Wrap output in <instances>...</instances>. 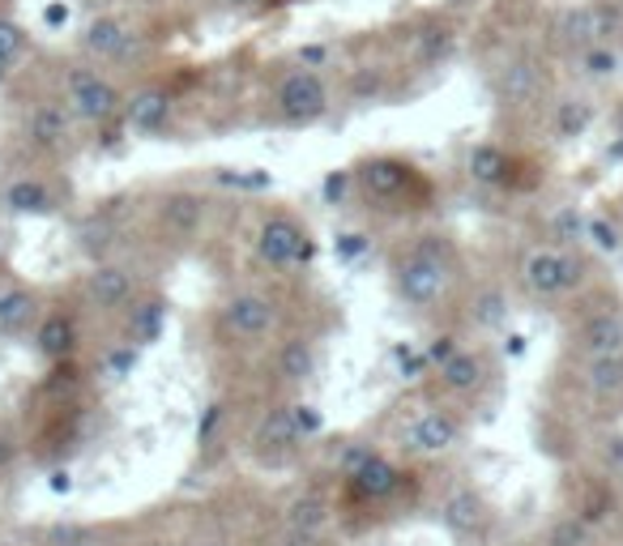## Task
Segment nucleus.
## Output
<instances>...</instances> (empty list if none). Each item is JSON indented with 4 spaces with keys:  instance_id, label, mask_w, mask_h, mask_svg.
<instances>
[{
    "instance_id": "nucleus-34",
    "label": "nucleus",
    "mask_w": 623,
    "mask_h": 546,
    "mask_svg": "<svg viewBox=\"0 0 623 546\" xmlns=\"http://www.w3.org/2000/svg\"><path fill=\"white\" fill-rule=\"evenodd\" d=\"M585 240L594 244L598 252H620L623 248V231L611 222V218H585Z\"/></svg>"
},
{
    "instance_id": "nucleus-40",
    "label": "nucleus",
    "mask_w": 623,
    "mask_h": 546,
    "mask_svg": "<svg viewBox=\"0 0 623 546\" xmlns=\"http://www.w3.org/2000/svg\"><path fill=\"white\" fill-rule=\"evenodd\" d=\"M598 461H602V470H607V474L623 478V432L607 436V440L598 445Z\"/></svg>"
},
{
    "instance_id": "nucleus-50",
    "label": "nucleus",
    "mask_w": 623,
    "mask_h": 546,
    "mask_svg": "<svg viewBox=\"0 0 623 546\" xmlns=\"http://www.w3.org/2000/svg\"><path fill=\"white\" fill-rule=\"evenodd\" d=\"M0 252H4V231H0Z\"/></svg>"
},
{
    "instance_id": "nucleus-49",
    "label": "nucleus",
    "mask_w": 623,
    "mask_h": 546,
    "mask_svg": "<svg viewBox=\"0 0 623 546\" xmlns=\"http://www.w3.org/2000/svg\"><path fill=\"white\" fill-rule=\"evenodd\" d=\"M227 9H248V4H257V0H222Z\"/></svg>"
},
{
    "instance_id": "nucleus-10",
    "label": "nucleus",
    "mask_w": 623,
    "mask_h": 546,
    "mask_svg": "<svg viewBox=\"0 0 623 546\" xmlns=\"http://www.w3.org/2000/svg\"><path fill=\"white\" fill-rule=\"evenodd\" d=\"M82 299L107 316L129 312V303L137 299V274L129 265H115V260H95L90 274L82 278Z\"/></svg>"
},
{
    "instance_id": "nucleus-15",
    "label": "nucleus",
    "mask_w": 623,
    "mask_h": 546,
    "mask_svg": "<svg viewBox=\"0 0 623 546\" xmlns=\"http://www.w3.org/2000/svg\"><path fill=\"white\" fill-rule=\"evenodd\" d=\"M73 111H69V102L64 99H44L35 102L30 111H26V142L30 149H39V154H56V149L69 146V137H73Z\"/></svg>"
},
{
    "instance_id": "nucleus-16",
    "label": "nucleus",
    "mask_w": 623,
    "mask_h": 546,
    "mask_svg": "<svg viewBox=\"0 0 623 546\" xmlns=\"http://www.w3.org/2000/svg\"><path fill=\"white\" fill-rule=\"evenodd\" d=\"M30 342H35V354H39L44 363H69V359H77V347H82L77 316L64 312V307L44 312L39 325H35V333H30Z\"/></svg>"
},
{
    "instance_id": "nucleus-38",
    "label": "nucleus",
    "mask_w": 623,
    "mask_h": 546,
    "mask_svg": "<svg viewBox=\"0 0 623 546\" xmlns=\"http://www.w3.org/2000/svg\"><path fill=\"white\" fill-rule=\"evenodd\" d=\"M291 414H295V427H300L304 440H316L325 432V414L312 401H291Z\"/></svg>"
},
{
    "instance_id": "nucleus-42",
    "label": "nucleus",
    "mask_w": 623,
    "mask_h": 546,
    "mask_svg": "<svg viewBox=\"0 0 623 546\" xmlns=\"http://www.w3.org/2000/svg\"><path fill=\"white\" fill-rule=\"evenodd\" d=\"M333 252H338L342 260H355V256H364V252H367V235H359V231H346V235H338Z\"/></svg>"
},
{
    "instance_id": "nucleus-31",
    "label": "nucleus",
    "mask_w": 623,
    "mask_h": 546,
    "mask_svg": "<svg viewBox=\"0 0 623 546\" xmlns=\"http://www.w3.org/2000/svg\"><path fill=\"white\" fill-rule=\"evenodd\" d=\"M615 508H620V499L611 496L607 487H594L589 496L581 499V508H576V517H581L585 525H594V530H598V525H607V521L615 517Z\"/></svg>"
},
{
    "instance_id": "nucleus-37",
    "label": "nucleus",
    "mask_w": 623,
    "mask_h": 546,
    "mask_svg": "<svg viewBox=\"0 0 623 546\" xmlns=\"http://www.w3.org/2000/svg\"><path fill=\"white\" fill-rule=\"evenodd\" d=\"M0 51L17 64V60L30 51V35H26V26H17L13 17H0Z\"/></svg>"
},
{
    "instance_id": "nucleus-12",
    "label": "nucleus",
    "mask_w": 623,
    "mask_h": 546,
    "mask_svg": "<svg viewBox=\"0 0 623 546\" xmlns=\"http://www.w3.org/2000/svg\"><path fill=\"white\" fill-rule=\"evenodd\" d=\"M209 214V201L197 189H167L155 205V222L171 240H193Z\"/></svg>"
},
{
    "instance_id": "nucleus-9",
    "label": "nucleus",
    "mask_w": 623,
    "mask_h": 546,
    "mask_svg": "<svg viewBox=\"0 0 623 546\" xmlns=\"http://www.w3.org/2000/svg\"><path fill=\"white\" fill-rule=\"evenodd\" d=\"M466 436V418L449 405H427L423 414L411 418V427L402 432V448L411 457H444L462 445Z\"/></svg>"
},
{
    "instance_id": "nucleus-48",
    "label": "nucleus",
    "mask_w": 623,
    "mask_h": 546,
    "mask_svg": "<svg viewBox=\"0 0 623 546\" xmlns=\"http://www.w3.org/2000/svg\"><path fill=\"white\" fill-rule=\"evenodd\" d=\"M13 69H17V64H13V60H9L4 51H0V86H9V77H13Z\"/></svg>"
},
{
    "instance_id": "nucleus-2",
    "label": "nucleus",
    "mask_w": 623,
    "mask_h": 546,
    "mask_svg": "<svg viewBox=\"0 0 623 546\" xmlns=\"http://www.w3.org/2000/svg\"><path fill=\"white\" fill-rule=\"evenodd\" d=\"M355 193L376 214H415V209H427V201H431V180L411 158L376 154L355 167Z\"/></svg>"
},
{
    "instance_id": "nucleus-13",
    "label": "nucleus",
    "mask_w": 623,
    "mask_h": 546,
    "mask_svg": "<svg viewBox=\"0 0 623 546\" xmlns=\"http://www.w3.org/2000/svg\"><path fill=\"white\" fill-rule=\"evenodd\" d=\"M572 350L576 359L594 354H623V307H594L576 320L572 329Z\"/></svg>"
},
{
    "instance_id": "nucleus-5",
    "label": "nucleus",
    "mask_w": 623,
    "mask_h": 546,
    "mask_svg": "<svg viewBox=\"0 0 623 546\" xmlns=\"http://www.w3.org/2000/svg\"><path fill=\"white\" fill-rule=\"evenodd\" d=\"M282 329V303L265 291H235L218 303V333L231 342H265Z\"/></svg>"
},
{
    "instance_id": "nucleus-26",
    "label": "nucleus",
    "mask_w": 623,
    "mask_h": 546,
    "mask_svg": "<svg viewBox=\"0 0 623 546\" xmlns=\"http://www.w3.org/2000/svg\"><path fill=\"white\" fill-rule=\"evenodd\" d=\"M496 90H500V99L509 102V107L534 102L542 95V69H538V60H529V56L509 60V64L500 69V77H496Z\"/></svg>"
},
{
    "instance_id": "nucleus-28",
    "label": "nucleus",
    "mask_w": 623,
    "mask_h": 546,
    "mask_svg": "<svg viewBox=\"0 0 623 546\" xmlns=\"http://www.w3.org/2000/svg\"><path fill=\"white\" fill-rule=\"evenodd\" d=\"M466 316L474 329H504V320H509V295L500 287H478L469 295Z\"/></svg>"
},
{
    "instance_id": "nucleus-51",
    "label": "nucleus",
    "mask_w": 623,
    "mask_h": 546,
    "mask_svg": "<svg viewBox=\"0 0 623 546\" xmlns=\"http://www.w3.org/2000/svg\"><path fill=\"white\" fill-rule=\"evenodd\" d=\"M449 4H469V0H449Z\"/></svg>"
},
{
    "instance_id": "nucleus-3",
    "label": "nucleus",
    "mask_w": 623,
    "mask_h": 546,
    "mask_svg": "<svg viewBox=\"0 0 623 546\" xmlns=\"http://www.w3.org/2000/svg\"><path fill=\"white\" fill-rule=\"evenodd\" d=\"M517 278H521V291L529 299H538V303H560V299H572L585 287L589 265L572 248L547 244V248H529L521 256Z\"/></svg>"
},
{
    "instance_id": "nucleus-8",
    "label": "nucleus",
    "mask_w": 623,
    "mask_h": 546,
    "mask_svg": "<svg viewBox=\"0 0 623 546\" xmlns=\"http://www.w3.org/2000/svg\"><path fill=\"white\" fill-rule=\"evenodd\" d=\"M406 478H411V474L376 448L351 474H342V492H346L351 503H359V508H384V503H393V499L402 496Z\"/></svg>"
},
{
    "instance_id": "nucleus-22",
    "label": "nucleus",
    "mask_w": 623,
    "mask_h": 546,
    "mask_svg": "<svg viewBox=\"0 0 623 546\" xmlns=\"http://www.w3.org/2000/svg\"><path fill=\"white\" fill-rule=\"evenodd\" d=\"M171 111H175V99H171L167 86H142V90H133L124 99V116L120 120L133 133H162L171 124Z\"/></svg>"
},
{
    "instance_id": "nucleus-45",
    "label": "nucleus",
    "mask_w": 623,
    "mask_h": 546,
    "mask_svg": "<svg viewBox=\"0 0 623 546\" xmlns=\"http://www.w3.org/2000/svg\"><path fill=\"white\" fill-rule=\"evenodd\" d=\"M325 60H329V48H304L300 51V64H304V69H320Z\"/></svg>"
},
{
    "instance_id": "nucleus-19",
    "label": "nucleus",
    "mask_w": 623,
    "mask_h": 546,
    "mask_svg": "<svg viewBox=\"0 0 623 546\" xmlns=\"http://www.w3.org/2000/svg\"><path fill=\"white\" fill-rule=\"evenodd\" d=\"M137 44V31L129 26V17L120 13H99L86 31H82V51L90 60H124Z\"/></svg>"
},
{
    "instance_id": "nucleus-36",
    "label": "nucleus",
    "mask_w": 623,
    "mask_h": 546,
    "mask_svg": "<svg viewBox=\"0 0 623 546\" xmlns=\"http://www.w3.org/2000/svg\"><path fill=\"white\" fill-rule=\"evenodd\" d=\"M449 51H453V31L431 26V31L418 35V60H423V64H436V60H444Z\"/></svg>"
},
{
    "instance_id": "nucleus-23",
    "label": "nucleus",
    "mask_w": 623,
    "mask_h": 546,
    "mask_svg": "<svg viewBox=\"0 0 623 546\" xmlns=\"http://www.w3.org/2000/svg\"><path fill=\"white\" fill-rule=\"evenodd\" d=\"M466 175L482 189H513L517 184V158L496 142H478L466 154Z\"/></svg>"
},
{
    "instance_id": "nucleus-32",
    "label": "nucleus",
    "mask_w": 623,
    "mask_h": 546,
    "mask_svg": "<svg viewBox=\"0 0 623 546\" xmlns=\"http://www.w3.org/2000/svg\"><path fill=\"white\" fill-rule=\"evenodd\" d=\"M589 120H594V107H589V102L564 99L560 102V111H555V133H560V137H581Z\"/></svg>"
},
{
    "instance_id": "nucleus-46",
    "label": "nucleus",
    "mask_w": 623,
    "mask_h": 546,
    "mask_svg": "<svg viewBox=\"0 0 623 546\" xmlns=\"http://www.w3.org/2000/svg\"><path fill=\"white\" fill-rule=\"evenodd\" d=\"M44 22H48V26H69V4H48V9H44Z\"/></svg>"
},
{
    "instance_id": "nucleus-25",
    "label": "nucleus",
    "mask_w": 623,
    "mask_h": 546,
    "mask_svg": "<svg viewBox=\"0 0 623 546\" xmlns=\"http://www.w3.org/2000/svg\"><path fill=\"white\" fill-rule=\"evenodd\" d=\"M316 367H320V354H316V342L312 338H286V342H278L273 350V376L282 380V385H308L312 376H316Z\"/></svg>"
},
{
    "instance_id": "nucleus-29",
    "label": "nucleus",
    "mask_w": 623,
    "mask_h": 546,
    "mask_svg": "<svg viewBox=\"0 0 623 546\" xmlns=\"http://www.w3.org/2000/svg\"><path fill=\"white\" fill-rule=\"evenodd\" d=\"M623 64L620 48H611V44H594V48H585L576 56V69H581V77H589V82H607V77H615Z\"/></svg>"
},
{
    "instance_id": "nucleus-4",
    "label": "nucleus",
    "mask_w": 623,
    "mask_h": 546,
    "mask_svg": "<svg viewBox=\"0 0 623 546\" xmlns=\"http://www.w3.org/2000/svg\"><path fill=\"white\" fill-rule=\"evenodd\" d=\"M316 256L312 231L291 214V209H269L257 227V260L269 265L273 274H295L308 269Z\"/></svg>"
},
{
    "instance_id": "nucleus-6",
    "label": "nucleus",
    "mask_w": 623,
    "mask_h": 546,
    "mask_svg": "<svg viewBox=\"0 0 623 546\" xmlns=\"http://www.w3.org/2000/svg\"><path fill=\"white\" fill-rule=\"evenodd\" d=\"M273 111L282 124H295V129H308L320 124L329 111H333V95H329V82L316 73V69H291L278 77L273 86Z\"/></svg>"
},
{
    "instance_id": "nucleus-7",
    "label": "nucleus",
    "mask_w": 623,
    "mask_h": 546,
    "mask_svg": "<svg viewBox=\"0 0 623 546\" xmlns=\"http://www.w3.org/2000/svg\"><path fill=\"white\" fill-rule=\"evenodd\" d=\"M64 102H69V111L82 120V124H111V120H120L124 116V95H120V86L99 73V69H69L64 73Z\"/></svg>"
},
{
    "instance_id": "nucleus-47",
    "label": "nucleus",
    "mask_w": 623,
    "mask_h": 546,
    "mask_svg": "<svg viewBox=\"0 0 623 546\" xmlns=\"http://www.w3.org/2000/svg\"><path fill=\"white\" fill-rule=\"evenodd\" d=\"M611 158H623V107L615 116V142H611Z\"/></svg>"
},
{
    "instance_id": "nucleus-21",
    "label": "nucleus",
    "mask_w": 623,
    "mask_h": 546,
    "mask_svg": "<svg viewBox=\"0 0 623 546\" xmlns=\"http://www.w3.org/2000/svg\"><path fill=\"white\" fill-rule=\"evenodd\" d=\"M44 307H39V291L26 282H4L0 287V338H22L35 333Z\"/></svg>"
},
{
    "instance_id": "nucleus-17",
    "label": "nucleus",
    "mask_w": 623,
    "mask_h": 546,
    "mask_svg": "<svg viewBox=\"0 0 623 546\" xmlns=\"http://www.w3.org/2000/svg\"><path fill=\"white\" fill-rule=\"evenodd\" d=\"M487 380H491V359H487L482 350L462 347L449 363L436 367V385H440V393H449V398H474V393L487 389Z\"/></svg>"
},
{
    "instance_id": "nucleus-43",
    "label": "nucleus",
    "mask_w": 623,
    "mask_h": 546,
    "mask_svg": "<svg viewBox=\"0 0 623 546\" xmlns=\"http://www.w3.org/2000/svg\"><path fill=\"white\" fill-rule=\"evenodd\" d=\"M107 367H111V376H129V372L137 367V347H129V342H124L120 350H111Z\"/></svg>"
},
{
    "instance_id": "nucleus-20",
    "label": "nucleus",
    "mask_w": 623,
    "mask_h": 546,
    "mask_svg": "<svg viewBox=\"0 0 623 546\" xmlns=\"http://www.w3.org/2000/svg\"><path fill=\"white\" fill-rule=\"evenodd\" d=\"M167 312H171L167 295H158V291L137 295L129 303V312H124V342L137 350L155 347L158 338H162V329H167Z\"/></svg>"
},
{
    "instance_id": "nucleus-27",
    "label": "nucleus",
    "mask_w": 623,
    "mask_h": 546,
    "mask_svg": "<svg viewBox=\"0 0 623 546\" xmlns=\"http://www.w3.org/2000/svg\"><path fill=\"white\" fill-rule=\"evenodd\" d=\"M329 499L320 496V492H304V496H295L286 508H282V521H286V530H295V534H325V525H329Z\"/></svg>"
},
{
    "instance_id": "nucleus-11",
    "label": "nucleus",
    "mask_w": 623,
    "mask_h": 546,
    "mask_svg": "<svg viewBox=\"0 0 623 546\" xmlns=\"http://www.w3.org/2000/svg\"><path fill=\"white\" fill-rule=\"evenodd\" d=\"M300 445H308V440L300 436L291 405H269L260 414L257 432H253V452H257L265 465H286L300 452Z\"/></svg>"
},
{
    "instance_id": "nucleus-30",
    "label": "nucleus",
    "mask_w": 623,
    "mask_h": 546,
    "mask_svg": "<svg viewBox=\"0 0 623 546\" xmlns=\"http://www.w3.org/2000/svg\"><path fill=\"white\" fill-rule=\"evenodd\" d=\"M542 546H594V525H585L576 512L569 517H555L551 525H547V538Z\"/></svg>"
},
{
    "instance_id": "nucleus-41",
    "label": "nucleus",
    "mask_w": 623,
    "mask_h": 546,
    "mask_svg": "<svg viewBox=\"0 0 623 546\" xmlns=\"http://www.w3.org/2000/svg\"><path fill=\"white\" fill-rule=\"evenodd\" d=\"M218 180H222V184H231V189H265V184H269V175H265V171H231V167H222V171H218Z\"/></svg>"
},
{
    "instance_id": "nucleus-18",
    "label": "nucleus",
    "mask_w": 623,
    "mask_h": 546,
    "mask_svg": "<svg viewBox=\"0 0 623 546\" xmlns=\"http://www.w3.org/2000/svg\"><path fill=\"white\" fill-rule=\"evenodd\" d=\"M0 205L9 214H22V218H52L60 214V197L44 175H13L4 189H0Z\"/></svg>"
},
{
    "instance_id": "nucleus-35",
    "label": "nucleus",
    "mask_w": 623,
    "mask_h": 546,
    "mask_svg": "<svg viewBox=\"0 0 623 546\" xmlns=\"http://www.w3.org/2000/svg\"><path fill=\"white\" fill-rule=\"evenodd\" d=\"M355 193V167H342V171H329L325 180H320V197L325 205H346V197Z\"/></svg>"
},
{
    "instance_id": "nucleus-24",
    "label": "nucleus",
    "mask_w": 623,
    "mask_h": 546,
    "mask_svg": "<svg viewBox=\"0 0 623 546\" xmlns=\"http://www.w3.org/2000/svg\"><path fill=\"white\" fill-rule=\"evenodd\" d=\"M576 385H581L585 398H594V401L623 398V354L576 359Z\"/></svg>"
},
{
    "instance_id": "nucleus-33",
    "label": "nucleus",
    "mask_w": 623,
    "mask_h": 546,
    "mask_svg": "<svg viewBox=\"0 0 623 546\" xmlns=\"http://www.w3.org/2000/svg\"><path fill=\"white\" fill-rule=\"evenodd\" d=\"M222 427H227V401L222 398L206 401V410H201V418H197V445L213 448V440L222 436Z\"/></svg>"
},
{
    "instance_id": "nucleus-14",
    "label": "nucleus",
    "mask_w": 623,
    "mask_h": 546,
    "mask_svg": "<svg viewBox=\"0 0 623 546\" xmlns=\"http://www.w3.org/2000/svg\"><path fill=\"white\" fill-rule=\"evenodd\" d=\"M440 525L462 543H478L491 530V503L474 487H453L440 503Z\"/></svg>"
},
{
    "instance_id": "nucleus-1",
    "label": "nucleus",
    "mask_w": 623,
    "mask_h": 546,
    "mask_svg": "<svg viewBox=\"0 0 623 546\" xmlns=\"http://www.w3.org/2000/svg\"><path fill=\"white\" fill-rule=\"evenodd\" d=\"M457 269H462L457 244L449 235H440V231H423L406 248L393 252L389 282H393L398 303L423 316V312H436L449 299L453 282H457Z\"/></svg>"
},
{
    "instance_id": "nucleus-44",
    "label": "nucleus",
    "mask_w": 623,
    "mask_h": 546,
    "mask_svg": "<svg viewBox=\"0 0 623 546\" xmlns=\"http://www.w3.org/2000/svg\"><path fill=\"white\" fill-rule=\"evenodd\" d=\"M13 465H17V436L0 423V478H4Z\"/></svg>"
},
{
    "instance_id": "nucleus-39",
    "label": "nucleus",
    "mask_w": 623,
    "mask_h": 546,
    "mask_svg": "<svg viewBox=\"0 0 623 546\" xmlns=\"http://www.w3.org/2000/svg\"><path fill=\"white\" fill-rule=\"evenodd\" d=\"M457 350H462V338H457L453 329H444V333H436V338L427 342L423 354H427V363H431V367H440V363H449Z\"/></svg>"
}]
</instances>
